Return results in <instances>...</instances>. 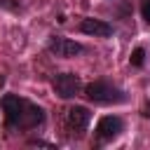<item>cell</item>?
Here are the masks:
<instances>
[{
  "instance_id": "1",
  "label": "cell",
  "mask_w": 150,
  "mask_h": 150,
  "mask_svg": "<svg viewBox=\"0 0 150 150\" xmlns=\"http://www.w3.org/2000/svg\"><path fill=\"white\" fill-rule=\"evenodd\" d=\"M2 112H5V129L7 131H30L38 129L40 124H45V108L16 96V94H5L0 98Z\"/></svg>"
},
{
  "instance_id": "2",
  "label": "cell",
  "mask_w": 150,
  "mask_h": 150,
  "mask_svg": "<svg viewBox=\"0 0 150 150\" xmlns=\"http://www.w3.org/2000/svg\"><path fill=\"white\" fill-rule=\"evenodd\" d=\"M84 96L96 105H117L127 101V91L110 80H94L84 87Z\"/></svg>"
},
{
  "instance_id": "3",
  "label": "cell",
  "mask_w": 150,
  "mask_h": 150,
  "mask_svg": "<svg viewBox=\"0 0 150 150\" xmlns=\"http://www.w3.org/2000/svg\"><path fill=\"white\" fill-rule=\"evenodd\" d=\"M89 122H91L89 108H84V105H73V108L66 110V131H68V136L82 138V134L87 131Z\"/></svg>"
},
{
  "instance_id": "4",
  "label": "cell",
  "mask_w": 150,
  "mask_h": 150,
  "mask_svg": "<svg viewBox=\"0 0 150 150\" xmlns=\"http://www.w3.org/2000/svg\"><path fill=\"white\" fill-rule=\"evenodd\" d=\"M122 131H124V122H122V117H117V115H105V117H101L98 124H96V129H94L96 145H105V143L115 141Z\"/></svg>"
},
{
  "instance_id": "5",
  "label": "cell",
  "mask_w": 150,
  "mask_h": 150,
  "mask_svg": "<svg viewBox=\"0 0 150 150\" xmlns=\"http://www.w3.org/2000/svg\"><path fill=\"white\" fill-rule=\"evenodd\" d=\"M52 89H54V94L61 96V98H75V96L82 91V80H80V75H75V73H59V75H54V80H52Z\"/></svg>"
},
{
  "instance_id": "6",
  "label": "cell",
  "mask_w": 150,
  "mask_h": 150,
  "mask_svg": "<svg viewBox=\"0 0 150 150\" xmlns=\"http://www.w3.org/2000/svg\"><path fill=\"white\" fill-rule=\"evenodd\" d=\"M47 49H49L54 56H59V59H73V56H77V54L84 52V45H80V42L70 40V38L54 35V38H49Z\"/></svg>"
},
{
  "instance_id": "7",
  "label": "cell",
  "mask_w": 150,
  "mask_h": 150,
  "mask_svg": "<svg viewBox=\"0 0 150 150\" xmlns=\"http://www.w3.org/2000/svg\"><path fill=\"white\" fill-rule=\"evenodd\" d=\"M80 30L84 35H96V38H110L112 35V26L108 21H101V19H82Z\"/></svg>"
},
{
  "instance_id": "8",
  "label": "cell",
  "mask_w": 150,
  "mask_h": 150,
  "mask_svg": "<svg viewBox=\"0 0 150 150\" xmlns=\"http://www.w3.org/2000/svg\"><path fill=\"white\" fill-rule=\"evenodd\" d=\"M143 61H145V49H143V47H136V49H134V54H131V66L141 68V66H143Z\"/></svg>"
},
{
  "instance_id": "9",
  "label": "cell",
  "mask_w": 150,
  "mask_h": 150,
  "mask_svg": "<svg viewBox=\"0 0 150 150\" xmlns=\"http://www.w3.org/2000/svg\"><path fill=\"white\" fill-rule=\"evenodd\" d=\"M141 14H143V19L150 23V0H141Z\"/></svg>"
},
{
  "instance_id": "10",
  "label": "cell",
  "mask_w": 150,
  "mask_h": 150,
  "mask_svg": "<svg viewBox=\"0 0 150 150\" xmlns=\"http://www.w3.org/2000/svg\"><path fill=\"white\" fill-rule=\"evenodd\" d=\"M30 145H47V148H52V143H45V141H30Z\"/></svg>"
},
{
  "instance_id": "11",
  "label": "cell",
  "mask_w": 150,
  "mask_h": 150,
  "mask_svg": "<svg viewBox=\"0 0 150 150\" xmlns=\"http://www.w3.org/2000/svg\"><path fill=\"white\" fill-rule=\"evenodd\" d=\"M143 117H150V103H148V105L143 108Z\"/></svg>"
}]
</instances>
